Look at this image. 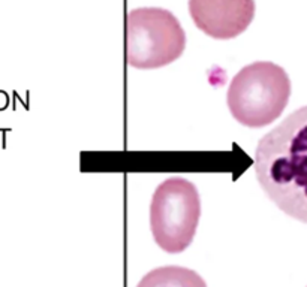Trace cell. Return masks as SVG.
Returning a JSON list of instances; mask_svg holds the SVG:
<instances>
[{
	"mask_svg": "<svg viewBox=\"0 0 307 287\" xmlns=\"http://www.w3.org/2000/svg\"><path fill=\"white\" fill-rule=\"evenodd\" d=\"M255 172L271 202L307 224V106L289 114L259 141Z\"/></svg>",
	"mask_w": 307,
	"mask_h": 287,
	"instance_id": "1",
	"label": "cell"
},
{
	"mask_svg": "<svg viewBox=\"0 0 307 287\" xmlns=\"http://www.w3.org/2000/svg\"><path fill=\"white\" fill-rule=\"evenodd\" d=\"M189 12L205 35L214 39H231L252 23L255 0H189Z\"/></svg>",
	"mask_w": 307,
	"mask_h": 287,
	"instance_id": "5",
	"label": "cell"
},
{
	"mask_svg": "<svg viewBox=\"0 0 307 287\" xmlns=\"http://www.w3.org/2000/svg\"><path fill=\"white\" fill-rule=\"evenodd\" d=\"M289 96L291 81L285 69L271 62H255L232 78L226 102L240 124L264 127L280 117Z\"/></svg>",
	"mask_w": 307,
	"mask_h": 287,
	"instance_id": "2",
	"label": "cell"
},
{
	"mask_svg": "<svg viewBox=\"0 0 307 287\" xmlns=\"http://www.w3.org/2000/svg\"><path fill=\"white\" fill-rule=\"evenodd\" d=\"M6 105H8V97H6V94L3 91H0V111L5 109Z\"/></svg>",
	"mask_w": 307,
	"mask_h": 287,
	"instance_id": "7",
	"label": "cell"
},
{
	"mask_svg": "<svg viewBox=\"0 0 307 287\" xmlns=\"http://www.w3.org/2000/svg\"><path fill=\"white\" fill-rule=\"evenodd\" d=\"M201 201L197 187L182 178L165 180L155 190L150 205V227L156 244L167 253L185 251L197 232Z\"/></svg>",
	"mask_w": 307,
	"mask_h": 287,
	"instance_id": "4",
	"label": "cell"
},
{
	"mask_svg": "<svg viewBox=\"0 0 307 287\" xmlns=\"http://www.w3.org/2000/svg\"><path fill=\"white\" fill-rule=\"evenodd\" d=\"M185 45V30L170 11L138 8L126 15V62L130 66H167L182 56Z\"/></svg>",
	"mask_w": 307,
	"mask_h": 287,
	"instance_id": "3",
	"label": "cell"
},
{
	"mask_svg": "<svg viewBox=\"0 0 307 287\" xmlns=\"http://www.w3.org/2000/svg\"><path fill=\"white\" fill-rule=\"evenodd\" d=\"M136 287H207V284L189 268L162 266L144 275Z\"/></svg>",
	"mask_w": 307,
	"mask_h": 287,
	"instance_id": "6",
	"label": "cell"
}]
</instances>
